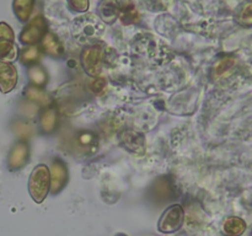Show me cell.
<instances>
[{"mask_svg": "<svg viewBox=\"0 0 252 236\" xmlns=\"http://www.w3.org/2000/svg\"><path fill=\"white\" fill-rule=\"evenodd\" d=\"M251 236H252V230H251Z\"/></svg>", "mask_w": 252, "mask_h": 236, "instance_id": "obj_27", "label": "cell"}, {"mask_svg": "<svg viewBox=\"0 0 252 236\" xmlns=\"http://www.w3.org/2000/svg\"><path fill=\"white\" fill-rule=\"evenodd\" d=\"M30 148L26 140H19L12 145L9 155H7V167L10 171H16L22 169L29 161Z\"/></svg>", "mask_w": 252, "mask_h": 236, "instance_id": "obj_8", "label": "cell"}, {"mask_svg": "<svg viewBox=\"0 0 252 236\" xmlns=\"http://www.w3.org/2000/svg\"><path fill=\"white\" fill-rule=\"evenodd\" d=\"M29 78L32 85L37 86V88H43L48 81V75H47L46 70L37 64L29 68Z\"/></svg>", "mask_w": 252, "mask_h": 236, "instance_id": "obj_20", "label": "cell"}, {"mask_svg": "<svg viewBox=\"0 0 252 236\" xmlns=\"http://www.w3.org/2000/svg\"><path fill=\"white\" fill-rule=\"evenodd\" d=\"M69 6L74 10V11H79V12H85L88 11L89 9V0H68Z\"/></svg>", "mask_w": 252, "mask_h": 236, "instance_id": "obj_25", "label": "cell"}, {"mask_svg": "<svg viewBox=\"0 0 252 236\" xmlns=\"http://www.w3.org/2000/svg\"><path fill=\"white\" fill-rule=\"evenodd\" d=\"M153 196L157 201H169L174 196V188H172L171 182L169 181V178L166 177H160L159 179H157V182L154 183L152 188Z\"/></svg>", "mask_w": 252, "mask_h": 236, "instance_id": "obj_14", "label": "cell"}, {"mask_svg": "<svg viewBox=\"0 0 252 236\" xmlns=\"http://www.w3.org/2000/svg\"><path fill=\"white\" fill-rule=\"evenodd\" d=\"M34 0H14L12 9L17 19L22 22H26L30 20L32 9H33Z\"/></svg>", "mask_w": 252, "mask_h": 236, "instance_id": "obj_19", "label": "cell"}, {"mask_svg": "<svg viewBox=\"0 0 252 236\" xmlns=\"http://www.w3.org/2000/svg\"><path fill=\"white\" fill-rule=\"evenodd\" d=\"M246 223L239 216H230L223 224V231L228 236H240L245 233Z\"/></svg>", "mask_w": 252, "mask_h": 236, "instance_id": "obj_17", "label": "cell"}, {"mask_svg": "<svg viewBox=\"0 0 252 236\" xmlns=\"http://www.w3.org/2000/svg\"><path fill=\"white\" fill-rule=\"evenodd\" d=\"M41 41L42 48L44 49V52H46L48 56L53 57V58H59V57L63 56V44L61 43V41H59L58 37H57L56 34L51 33V32H47Z\"/></svg>", "mask_w": 252, "mask_h": 236, "instance_id": "obj_13", "label": "cell"}, {"mask_svg": "<svg viewBox=\"0 0 252 236\" xmlns=\"http://www.w3.org/2000/svg\"><path fill=\"white\" fill-rule=\"evenodd\" d=\"M106 88V80L103 78H96L95 81L91 84V88L95 92H101Z\"/></svg>", "mask_w": 252, "mask_h": 236, "instance_id": "obj_26", "label": "cell"}, {"mask_svg": "<svg viewBox=\"0 0 252 236\" xmlns=\"http://www.w3.org/2000/svg\"><path fill=\"white\" fill-rule=\"evenodd\" d=\"M123 147L134 154H143L145 151V138L142 133L134 129H125L118 135Z\"/></svg>", "mask_w": 252, "mask_h": 236, "instance_id": "obj_10", "label": "cell"}, {"mask_svg": "<svg viewBox=\"0 0 252 236\" xmlns=\"http://www.w3.org/2000/svg\"><path fill=\"white\" fill-rule=\"evenodd\" d=\"M100 11V19L106 24H112L120 14L122 12L120 6V2L117 0H102L98 7Z\"/></svg>", "mask_w": 252, "mask_h": 236, "instance_id": "obj_12", "label": "cell"}, {"mask_svg": "<svg viewBox=\"0 0 252 236\" xmlns=\"http://www.w3.org/2000/svg\"><path fill=\"white\" fill-rule=\"evenodd\" d=\"M182 223H184V209L180 204H174L164 211L158 224V228L161 233L170 234L179 230Z\"/></svg>", "mask_w": 252, "mask_h": 236, "instance_id": "obj_6", "label": "cell"}, {"mask_svg": "<svg viewBox=\"0 0 252 236\" xmlns=\"http://www.w3.org/2000/svg\"><path fill=\"white\" fill-rule=\"evenodd\" d=\"M81 63L84 70L90 76L97 78L102 71L103 65V48L97 44L86 47L81 53Z\"/></svg>", "mask_w": 252, "mask_h": 236, "instance_id": "obj_4", "label": "cell"}, {"mask_svg": "<svg viewBox=\"0 0 252 236\" xmlns=\"http://www.w3.org/2000/svg\"><path fill=\"white\" fill-rule=\"evenodd\" d=\"M19 58L24 65H34L39 60V58H41V52L34 46L26 47V48H22L20 51Z\"/></svg>", "mask_w": 252, "mask_h": 236, "instance_id": "obj_21", "label": "cell"}, {"mask_svg": "<svg viewBox=\"0 0 252 236\" xmlns=\"http://www.w3.org/2000/svg\"><path fill=\"white\" fill-rule=\"evenodd\" d=\"M25 96L27 101L36 103L37 106H47L51 103V98L47 95L46 91L33 85H30L25 88Z\"/></svg>", "mask_w": 252, "mask_h": 236, "instance_id": "obj_16", "label": "cell"}, {"mask_svg": "<svg viewBox=\"0 0 252 236\" xmlns=\"http://www.w3.org/2000/svg\"><path fill=\"white\" fill-rule=\"evenodd\" d=\"M97 135L93 130H78L74 133L69 140V149L76 155L88 156L97 150Z\"/></svg>", "mask_w": 252, "mask_h": 236, "instance_id": "obj_3", "label": "cell"}, {"mask_svg": "<svg viewBox=\"0 0 252 236\" xmlns=\"http://www.w3.org/2000/svg\"><path fill=\"white\" fill-rule=\"evenodd\" d=\"M12 129H14L15 134H16L17 137L21 138V140L29 139V138L33 134V129H32L31 125L27 122H24V120L15 122L14 125H12Z\"/></svg>", "mask_w": 252, "mask_h": 236, "instance_id": "obj_23", "label": "cell"}, {"mask_svg": "<svg viewBox=\"0 0 252 236\" xmlns=\"http://www.w3.org/2000/svg\"><path fill=\"white\" fill-rule=\"evenodd\" d=\"M235 21L243 27H252V0H246L236 9Z\"/></svg>", "mask_w": 252, "mask_h": 236, "instance_id": "obj_18", "label": "cell"}, {"mask_svg": "<svg viewBox=\"0 0 252 236\" xmlns=\"http://www.w3.org/2000/svg\"><path fill=\"white\" fill-rule=\"evenodd\" d=\"M16 56L14 31L6 22H0V59L10 61Z\"/></svg>", "mask_w": 252, "mask_h": 236, "instance_id": "obj_7", "label": "cell"}, {"mask_svg": "<svg viewBox=\"0 0 252 236\" xmlns=\"http://www.w3.org/2000/svg\"><path fill=\"white\" fill-rule=\"evenodd\" d=\"M46 33L47 21L44 20V17L36 16L34 19L30 20L29 24L24 27L22 32L20 33V41L27 46H32L41 41Z\"/></svg>", "mask_w": 252, "mask_h": 236, "instance_id": "obj_5", "label": "cell"}, {"mask_svg": "<svg viewBox=\"0 0 252 236\" xmlns=\"http://www.w3.org/2000/svg\"><path fill=\"white\" fill-rule=\"evenodd\" d=\"M17 70L10 61L0 59V91L2 93L11 92L17 85Z\"/></svg>", "mask_w": 252, "mask_h": 236, "instance_id": "obj_11", "label": "cell"}, {"mask_svg": "<svg viewBox=\"0 0 252 236\" xmlns=\"http://www.w3.org/2000/svg\"><path fill=\"white\" fill-rule=\"evenodd\" d=\"M51 191V175L46 165H37L30 175L29 192L36 203H42Z\"/></svg>", "mask_w": 252, "mask_h": 236, "instance_id": "obj_2", "label": "cell"}, {"mask_svg": "<svg viewBox=\"0 0 252 236\" xmlns=\"http://www.w3.org/2000/svg\"><path fill=\"white\" fill-rule=\"evenodd\" d=\"M234 65H235V59L234 58H229V57H226V58L220 59V60L214 65L213 76L214 78H220V76H223L224 74L228 73Z\"/></svg>", "mask_w": 252, "mask_h": 236, "instance_id": "obj_22", "label": "cell"}, {"mask_svg": "<svg viewBox=\"0 0 252 236\" xmlns=\"http://www.w3.org/2000/svg\"><path fill=\"white\" fill-rule=\"evenodd\" d=\"M49 175H51V192L53 194L59 193L68 183V167L65 162L59 157H56L52 162Z\"/></svg>", "mask_w": 252, "mask_h": 236, "instance_id": "obj_9", "label": "cell"}, {"mask_svg": "<svg viewBox=\"0 0 252 236\" xmlns=\"http://www.w3.org/2000/svg\"><path fill=\"white\" fill-rule=\"evenodd\" d=\"M105 24L94 14L81 15L76 17L73 24V36L80 43H91L102 36Z\"/></svg>", "mask_w": 252, "mask_h": 236, "instance_id": "obj_1", "label": "cell"}, {"mask_svg": "<svg viewBox=\"0 0 252 236\" xmlns=\"http://www.w3.org/2000/svg\"><path fill=\"white\" fill-rule=\"evenodd\" d=\"M37 111H38V106L33 102H30V101H25V102H22L21 105H20V112L22 113L24 117H34Z\"/></svg>", "mask_w": 252, "mask_h": 236, "instance_id": "obj_24", "label": "cell"}, {"mask_svg": "<svg viewBox=\"0 0 252 236\" xmlns=\"http://www.w3.org/2000/svg\"><path fill=\"white\" fill-rule=\"evenodd\" d=\"M57 122H58L57 110L53 107L46 108L39 116V127H41L42 132L46 134H51L56 130Z\"/></svg>", "mask_w": 252, "mask_h": 236, "instance_id": "obj_15", "label": "cell"}]
</instances>
